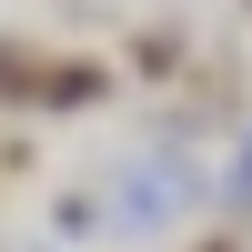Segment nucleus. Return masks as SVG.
Returning a JSON list of instances; mask_svg holds the SVG:
<instances>
[{
	"mask_svg": "<svg viewBox=\"0 0 252 252\" xmlns=\"http://www.w3.org/2000/svg\"><path fill=\"white\" fill-rule=\"evenodd\" d=\"M111 91V61H51V91H40V111H81V101Z\"/></svg>",
	"mask_w": 252,
	"mask_h": 252,
	"instance_id": "nucleus-1",
	"label": "nucleus"
},
{
	"mask_svg": "<svg viewBox=\"0 0 252 252\" xmlns=\"http://www.w3.org/2000/svg\"><path fill=\"white\" fill-rule=\"evenodd\" d=\"M40 91H51V61L31 40H0V101H40Z\"/></svg>",
	"mask_w": 252,
	"mask_h": 252,
	"instance_id": "nucleus-2",
	"label": "nucleus"
},
{
	"mask_svg": "<svg viewBox=\"0 0 252 252\" xmlns=\"http://www.w3.org/2000/svg\"><path fill=\"white\" fill-rule=\"evenodd\" d=\"M131 61H141V81H182V31H141Z\"/></svg>",
	"mask_w": 252,
	"mask_h": 252,
	"instance_id": "nucleus-3",
	"label": "nucleus"
},
{
	"mask_svg": "<svg viewBox=\"0 0 252 252\" xmlns=\"http://www.w3.org/2000/svg\"><path fill=\"white\" fill-rule=\"evenodd\" d=\"M242 10H252V0H242Z\"/></svg>",
	"mask_w": 252,
	"mask_h": 252,
	"instance_id": "nucleus-4",
	"label": "nucleus"
}]
</instances>
